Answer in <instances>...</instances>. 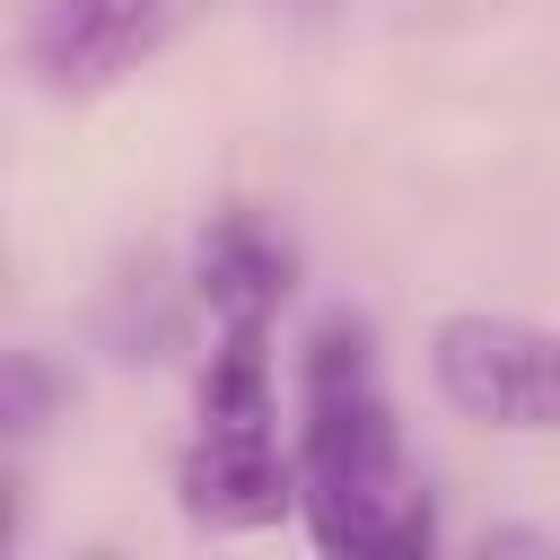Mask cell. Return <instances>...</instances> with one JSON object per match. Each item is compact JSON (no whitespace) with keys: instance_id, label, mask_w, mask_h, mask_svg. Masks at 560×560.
<instances>
[{"instance_id":"cell-2","label":"cell","mask_w":560,"mask_h":560,"mask_svg":"<svg viewBox=\"0 0 560 560\" xmlns=\"http://www.w3.org/2000/svg\"><path fill=\"white\" fill-rule=\"evenodd\" d=\"M175 508L201 534H262L298 516V455H280V376L262 324H219L175 455Z\"/></svg>"},{"instance_id":"cell-4","label":"cell","mask_w":560,"mask_h":560,"mask_svg":"<svg viewBox=\"0 0 560 560\" xmlns=\"http://www.w3.org/2000/svg\"><path fill=\"white\" fill-rule=\"evenodd\" d=\"M175 35V0H35L26 9V70L44 96H105Z\"/></svg>"},{"instance_id":"cell-6","label":"cell","mask_w":560,"mask_h":560,"mask_svg":"<svg viewBox=\"0 0 560 560\" xmlns=\"http://www.w3.org/2000/svg\"><path fill=\"white\" fill-rule=\"evenodd\" d=\"M61 402H70V376L44 350H9V368H0V420H9V438H35Z\"/></svg>"},{"instance_id":"cell-1","label":"cell","mask_w":560,"mask_h":560,"mask_svg":"<svg viewBox=\"0 0 560 560\" xmlns=\"http://www.w3.org/2000/svg\"><path fill=\"white\" fill-rule=\"evenodd\" d=\"M298 516L315 551L341 560H402L429 551V490H411L402 429H394V385L376 324L332 306L298 341Z\"/></svg>"},{"instance_id":"cell-5","label":"cell","mask_w":560,"mask_h":560,"mask_svg":"<svg viewBox=\"0 0 560 560\" xmlns=\"http://www.w3.org/2000/svg\"><path fill=\"white\" fill-rule=\"evenodd\" d=\"M289 280H298V254L254 201H228L192 245V298L210 306V324H262L271 332V315L289 306Z\"/></svg>"},{"instance_id":"cell-3","label":"cell","mask_w":560,"mask_h":560,"mask_svg":"<svg viewBox=\"0 0 560 560\" xmlns=\"http://www.w3.org/2000/svg\"><path fill=\"white\" fill-rule=\"evenodd\" d=\"M429 385L490 438H560V332L508 306H455L429 324Z\"/></svg>"}]
</instances>
